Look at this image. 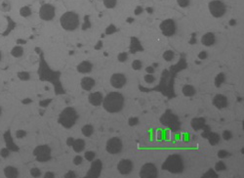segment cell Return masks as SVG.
Instances as JSON below:
<instances>
[{"mask_svg": "<svg viewBox=\"0 0 244 178\" xmlns=\"http://www.w3.org/2000/svg\"><path fill=\"white\" fill-rule=\"evenodd\" d=\"M0 9H1L2 11H4V12L9 11V10H10V5H9V3H7L6 1L2 2L1 5H0Z\"/></svg>", "mask_w": 244, "mask_h": 178, "instance_id": "b9f144b4", "label": "cell"}, {"mask_svg": "<svg viewBox=\"0 0 244 178\" xmlns=\"http://www.w3.org/2000/svg\"><path fill=\"white\" fill-rule=\"evenodd\" d=\"M122 141L118 137L110 138L107 142V145H105V149H107V153H109L112 155H116L118 153H120L122 151Z\"/></svg>", "mask_w": 244, "mask_h": 178, "instance_id": "ba28073f", "label": "cell"}, {"mask_svg": "<svg viewBox=\"0 0 244 178\" xmlns=\"http://www.w3.org/2000/svg\"><path fill=\"white\" fill-rule=\"evenodd\" d=\"M157 167L153 164H146L140 170V177L142 178H155L157 177Z\"/></svg>", "mask_w": 244, "mask_h": 178, "instance_id": "30bf717a", "label": "cell"}, {"mask_svg": "<svg viewBox=\"0 0 244 178\" xmlns=\"http://www.w3.org/2000/svg\"><path fill=\"white\" fill-rule=\"evenodd\" d=\"M138 122H139V120H138L137 118H131L129 120V125L130 126H134V125H136V124H138Z\"/></svg>", "mask_w": 244, "mask_h": 178, "instance_id": "f6af8a7d", "label": "cell"}, {"mask_svg": "<svg viewBox=\"0 0 244 178\" xmlns=\"http://www.w3.org/2000/svg\"><path fill=\"white\" fill-rule=\"evenodd\" d=\"M26 132L23 129H19L18 131L16 132V137L18 138V139H23L24 137H26Z\"/></svg>", "mask_w": 244, "mask_h": 178, "instance_id": "f35d334b", "label": "cell"}, {"mask_svg": "<svg viewBox=\"0 0 244 178\" xmlns=\"http://www.w3.org/2000/svg\"><path fill=\"white\" fill-rule=\"evenodd\" d=\"M73 138H71V137H70V138H68V140H66V144H68V146H70V147H71V145H72V143H73Z\"/></svg>", "mask_w": 244, "mask_h": 178, "instance_id": "f907efd6", "label": "cell"}, {"mask_svg": "<svg viewBox=\"0 0 244 178\" xmlns=\"http://www.w3.org/2000/svg\"><path fill=\"white\" fill-rule=\"evenodd\" d=\"M65 177L66 178H74V177H76V174H75V172L74 171H68V172H66V173L65 174Z\"/></svg>", "mask_w": 244, "mask_h": 178, "instance_id": "bcb514c9", "label": "cell"}, {"mask_svg": "<svg viewBox=\"0 0 244 178\" xmlns=\"http://www.w3.org/2000/svg\"><path fill=\"white\" fill-rule=\"evenodd\" d=\"M144 79H145V81H146L147 83H152V82H154L155 77H154V75H152V73H147V75H145Z\"/></svg>", "mask_w": 244, "mask_h": 178, "instance_id": "e575fe53", "label": "cell"}, {"mask_svg": "<svg viewBox=\"0 0 244 178\" xmlns=\"http://www.w3.org/2000/svg\"><path fill=\"white\" fill-rule=\"evenodd\" d=\"M18 77L21 80L26 81L30 78V75H29V73H28V71H20V73H18Z\"/></svg>", "mask_w": 244, "mask_h": 178, "instance_id": "f546056e", "label": "cell"}, {"mask_svg": "<svg viewBox=\"0 0 244 178\" xmlns=\"http://www.w3.org/2000/svg\"><path fill=\"white\" fill-rule=\"evenodd\" d=\"M146 71L147 73H152V75H153V73H154V69L152 68V67H147V68L146 69Z\"/></svg>", "mask_w": 244, "mask_h": 178, "instance_id": "681fc988", "label": "cell"}, {"mask_svg": "<svg viewBox=\"0 0 244 178\" xmlns=\"http://www.w3.org/2000/svg\"><path fill=\"white\" fill-rule=\"evenodd\" d=\"M84 157H85V159L88 160V162H92V160H94V159H95L96 154L94 152H93V151H88V152L85 153Z\"/></svg>", "mask_w": 244, "mask_h": 178, "instance_id": "1f68e13d", "label": "cell"}, {"mask_svg": "<svg viewBox=\"0 0 244 178\" xmlns=\"http://www.w3.org/2000/svg\"><path fill=\"white\" fill-rule=\"evenodd\" d=\"M103 5H105V8L112 9L116 6L117 0H103Z\"/></svg>", "mask_w": 244, "mask_h": 178, "instance_id": "4316f807", "label": "cell"}, {"mask_svg": "<svg viewBox=\"0 0 244 178\" xmlns=\"http://www.w3.org/2000/svg\"><path fill=\"white\" fill-rule=\"evenodd\" d=\"M31 13H32V12H31V9L29 8L28 6H24L20 9V15H21L22 17H24V18L29 17L31 15Z\"/></svg>", "mask_w": 244, "mask_h": 178, "instance_id": "d4e9b609", "label": "cell"}, {"mask_svg": "<svg viewBox=\"0 0 244 178\" xmlns=\"http://www.w3.org/2000/svg\"><path fill=\"white\" fill-rule=\"evenodd\" d=\"M102 105L108 113H118L122 110L124 106V97L119 92H110L103 98Z\"/></svg>", "mask_w": 244, "mask_h": 178, "instance_id": "6da1fadb", "label": "cell"}, {"mask_svg": "<svg viewBox=\"0 0 244 178\" xmlns=\"http://www.w3.org/2000/svg\"><path fill=\"white\" fill-rule=\"evenodd\" d=\"M225 79H226L225 75H224V73H219L215 78V85L217 87H220V86L224 83Z\"/></svg>", "mask_w": 244, "mask_h": 178, "instance_id": "484cf974", "label": "cell"}, {"mask_svg": "<svg viewBox=\"0 0 244 178\" xmlns=\"http://www.w3.org/2000/svg\"><path fill=\"white\" fill-rule=\"evenodd\" d=\"M82 162H83V158L81 157V156H75L74 157V159H73V164H74L75 165H79V164H82Z\"/></svg>", "mask_w": 244, "mask_h": 178, "instance_id": "60d3db41", "label": "cell"}, {"mask_svg": "<svg viewBox=\"0 0 244 178\" xmlns=\"http://www.w3.org/2000/svg\"><path fill=\"white\" fill-rule=\"evenodd\" d=\"M117 170L122 175H127L131 173V171L133 170V162L130 160L123 159L118 162Z\"/></svg>", "mask_w": 244, "mask_h": 178, "instance_id": "7c38bea8", "label": "cell"}, {"mask_svg": "<svg viewBox=\"0 0 244 178\" xmlns=\"http://www.w3.org/2000/svg\"><path fill=\"white\" fill-rule=\"evenodd\" d=\"M159 29H160V31H161V33H163V35L165 36H172V35H174L177 31L176 23H175V21L172 19L164 20V21L160 24Z\"/></svg>", "mask_w": 244, "mask_h": 178, "instance_id": "52a82bcc", "label": "cell"}, {"mask_svg": "<svg viewBox=\"0 0 244 178\" xmlns=\"http://www.w3.org/2000/svg\"><path fill=\"white\" fill-rule=\"evenodd\" d=\"M203 177H218V175L214 172L213 169H210L208 172H206V173L203 175Z\"/></svg>", "mask_w": 244, "mask_h": 178, "instance_id": "ee69618b", "label": "cell"}, {"mask_svg": "<svg viewBox=\"0 0 244 178\" xmlns=\"http://www.w3.org/2000/svg\"><path fill=\"white\" fill-rule=\"evenodd\" d=\"M4 175L8 178H16L19 176V170L14 166H6L4 168Z\"/></svg>", "mask_w": 244, "mask_h": 178, "instance_id": "ffe728a7", "label": "cell"}, {"mask_svg": "<svg viewBox=\"0 0 244 178\" xmlns=\"http://www.w3.org/2000/svg\"><path fill=\"white\" fill-rule=\"evenodd\" d=\"M128 58V54L126 53V52H121V53L118 54L117 56V59L119 62H121V63H124V62H126Z\"/></svg>", "mask_w": 244, "mask_h": 178, "instance_id": "836d02e7", "label": "cell"}, {"mask_svg": "<svg viewBox=\"0 0 244 178\" xmlns=\"http://www.w3.org/2000/svg\"><path fill=\"white\" fill-rule=\"evenodd\" d=\"M93 70V65L89 61H83L77 66V71L80 73H89Z\"/></svg>", "mask_w": 244, "mask_h": 178, "instance_id": "ac0fdd59", "label": "cell"}, {"mask_svg": "<svg viewBox=\"0 0 244 178\" xmlns=\"http://www.w3.org/2000/svg\"><path fill=\"white\" fill-rule=\"evenodd\" d=\"M80 84H81L82 89H84L85 91H90V90H92L93 87L95 86L96 81L94 78L89 77V76H85V77H83L82 79H81Z\"/></svg>", "mask_w": 244, "mask_h": 178, "instance_id": "2e32d148", "label": "cell"}, {"mask_svg": "<svg viewBox=\"0 0 244 178\" xmlns=\"http://www.w3.org/2000/svg\"><path fill=\"white\" fill-rule=\"evenodd\" d=\"M1 113H2V109H1V107H0V115H1Z\"/></svg>", "mask_w": 244, "mask_h": 178, "instance_id": "f5cc1de1", "label": "cell"}, {"mask_svg": "<svg viewBox=\"0 0 244 178\" xmlns=\"http://www.w3.org/2000/svg\"><path fill=\"white\" fill-rule=\"evenodd\" d=\"M213 105L215 106L217 109L222 110V109H225L228 106V98L225 95H222V94H218L215 97L213 98Z\"/></svg>", "mask_w": 244, "mask_h": 178, "instance_id": "5bb4252c", "label": "cell"}, {"mask_svg": "<svg viewBox=\"0 0 244 178\" xmlns=\"http://www.w3.org/2000/svg\"><path fill=\"white\" fill-rule=\"evenodd\" d=\"M204 124H205L204 118H193V120H191V126H193V129H195V130L201 129V128L204 126Z\"/></svg>", "mask_w": 244, "mask_h": 178, "instance_id": "44dd1931", "label": "cell"}, {"mask_svg": "<svg viewBox=\"0 0 244 178\" xmlns=\"http://www.w3.org/2000/svg\"><path fill=\"white\" fill-rule=\"evenodd\" d=\"M103 100V96L101 92H93L91 93L88 97V101L91 105L95 106V107H98V106L102 105Z\"/></svg>", "mask_w": 244, "mask_h": 178, "instance_id": "9a60e30c", "label": "cell"}, {"mask_svg": "<svg viewBox=\"0 0 244 178\" xmlns=\"http://www.w3.org/2000/svg\"><path fill=\"white\" fill-rule=\"evenodd\" d=\"M226 169V164H224V162H217L216 165H215V170H216V171H225Z\"/></svg>", "mask_w": 244, "mask_h": 178, "instance_id": "d6a6232c", "label": "cell"}, {"mask_svg": "<svg viewBox=\"0 0 244 178\" xmlns=\"http://www.w3.org/2000/svg\"><path fill=\"white\" fill-rule=\"evenodd\" d=\"M162 168L171 173H181L184 170V160L179 155H172L164 162Z\"/></svg>", "mask_w": 244, "mask_h": 178, "instance_id": "7a4b0ae2", "label": "cell"}, {"mask_svg": "<svg viewBox=\"0 0 244 178\" xmlns=\"http://www.w3.org/2000/svg\"><path fill=\"white\" fill-rule=\"evenodd\" d=\"M11 54H12V56L15 57V58H20V57H22L24 54V48L20 45L15 46L14 48L12 49Z\"/></svg>", "mask_w": 244, "mask_h": 178, "instance_id": "603a6c76", "label": "cell"}, {"mask_svg": "<svg viewBox=\"0 0 244 178\" xmlns=\"http://www.w3.org/2000/svg\"><path fill=\"white\" fill-rule=\"evenodd\" d=\"M73 151L75 153H81L85 149V141L83 139H75L73 140V143L71 145Z\"/></svg>", "mask_w": 244, "mask_h": 178, "instance_id": "d6986e66", "label": "cell"}, {"mask_svg": "<svg viewBox=\"0 0 244 178\" xmlns=\"http://www.w3.org/2000/svg\"><path fill=\"white\" fill-rule=\"evenodd\" d=\"M33 156L39 162H46L51 159V149L48 145H39L33 150Z\"/></svg>", "mask_w": 244, "mask_h": 178, "instance_id": "5b68a950", "label": "cell"}, {"mask_svg": "<svg viewBox=\"0 0 244 178\" xmlns=\"http://www.w3.org/2000/svg\"><path fill=\"white\" fill-rule=\"evenodd\" d=\"M209 11L214 18H221L226 14V7L220 0H213L209 3Z\"/></svg>", "mask_w": 244, "mask_h": 178, "instance_id": "8992f818", "label": "cell"}, {"mask_svg": "<svg viewBox=\"0 0 244 178\" xmlns=\"http://www.w3.org/2000/svg\"><path fill=\"white\" fill-rule=\"evenodd\" d=\"M223 139L226 140V141H228L230 140L231 138H233V133H231L230 130H225V131L223 132Z\"/></svg>", "mask_w": 244, "mask_h": 178, "instance_id": "8d00e7d4", "label": "cell"}, {"mask_svg": "<svg viewBox=\"0 0 244 178\" xmlns=\"http://www.w3.org/2000/svg\"><path fill=\"white\" fill-rule=\"evenodd\" d=\"M208 139H209V141H210V143L212 145H215L219 142V141H220V136L217 134V133H211Z\"/></svg>", "mask_w": 244, "mask_h": 178, "instance_id": "f1b7e54d", "label": "cell"}, {"mask_svg": "<svg viewBox=\"0 0 244 178\" xmlns=\"http://www.w3.org/2000/svg\"><path fill=\"white\" fill-rule=\"evenodd\" d=\"M143 67V63L140 60H134L132 63V68L135 71H140Z\"/></svg>", "mask_w": 244, "mask_h": 178, "instance_id": "4dcf8cb0", "label": "cell"}, {"mask_svg": "<svg viewBox=\"0 0 244 178\" xmlns=\"http://www.w3.org/2000/svg\"><path fill=\"white\" fill-rule=\"evenodd\" d=\"M61 26L65 31H75L79 26V17L75 12H66L65 14L62 15L60 19Z\"/></svg>", "mask_w": 244, "mask_h": 178, "instance_id": "3957f363", "label": "cell"}, {"mask_svg": "<svg viewBox=\"0 0 244 178\" xmlns=\"http://www.w3.org/2000/svg\"><path fill=\"white\" fill-rule=\"evenodd\" d=\"M9 149L8 148H3V149H1V151H0V156H1L2 158H8L9 157Z\"/></svg>", "mask_w": 244, "mask_h": 178, "instance_id": "ab89813d", "label": "cell"}, {"mask_svg": "<svg viewBox=\"0 0 244 178\" xmlns=\"http://www.w3.org/2000/svg\"><path fill=\"white\" fill-rule=\"evenodd\" d=\"M182 92H183L184 95L187 96V97H191V96H193L194 94L196 93V90L193 85L188 84V85L184 86L183 89H182Z\"/></svg>", "mask_w": 244, "mask_h": 178, "instance_id": "7402d4cb", "label": "cell"}, {"mask_svg": "<svg viewBox=\"0 0 244 178\" xmlns=\"http://www.w3.org/2000/svg\"><path fill=\"white\" fill-rule=\"evenodd\" d=\"M207 56H208V55H207V53H206L205 51H202L201 53L198 54V58L201 59V60H203V59H206Z\"/></svg>", "mask_w": 244, "mask_h": 178, "instance_id": "7dc6e473", "label": "cell"}, {"mask_svg": "<svg viewBox=\"0 0 244 178\" xmlns=\"http://www.w3.org/2000/svg\"><path fill=\"white\" fill-rule=\"evenodd\" d=\"M174 56H175V53H174L173 51H172V50H167V51L164 52V54H163V59H164L165 61L170 62V61L173 60Z\"/></svg>", "mask_w": 244, "mask_h": 178, "instance_id": "83f0119b", "label": "cell"}, {"mask_svg": "<svg viewBox=\"0 0 244 178\" xmlns=\"http://www.w3.org/2000/svg\"><path fill=\"white\" fill-rule=\"evenodd\" d=\"M39 17L43 21H51L55 17V7L51 4H44L39 9Z\"/></svg>", "mask_w": 244, "mask_h": 178, "instance_id": "9c48e42d", "label": "cell"}, {"mask_svg": "<svg viewBox=\"0 0 244 178\" xmlns=\"http://www.w3.org/2000/svg\"><path fill=\"white\" fill-rule=\"evenodd\" d=\"M228 153L226 152V151H225V150H222V151H219V153H218V157L220 158V159H224V158H226V157H228Z\"/></svg>", "mask_w": 244, "mask_h": 178, "instance_id": "7bdbcfd3", "label": "cell"}, {"mask_svg": "<svg viewBox=\"0 0 244 178\" xmlns=\"http://www.w3.org/2000/svg\"><path fill=\"white\" fill-rule=\"evenodd\" d=\"M78 115L75 109L68 107L64 109L60 113V115H59V123L61 125H63L65 128H70L75 124Z\"/></svg>", "mask_w": 244, "mask_h": 178, "instance_id": "277c9868", "label": "cell"}, {"mask_svg": "<svg viewBox=\"0 0 244 178\" xmlns=\"http://www.w3.org/2000/svg\"><path fill=\"white\" fill-rule=\"evenodd\" d=\"M216 42V36L214 33H207L203 34V36L201 37V43L204 46H212L214 45Z\"/></svg>", "mask_w": 244, "mask_h": 178, "instance_id": "e0dca14e", "label": "cell"}, {"mask_svg": "<svg viewBox=\"0 0 244 178\" xmlns=\"http://www.w3.org/2000/svg\"><path fill=\"white\" fill-rule=\"evenodd\" d=\"M126 82H127L126 76L123 75V73H113V75L110 76V84H112V87H114L116 89L122 88L123 86L126 84Z\"/></svg>", "mask_w": 244, "mask_h": 178, "instance_id": "8fae6325", "label": "cell"}, {"mask_svg": "<svg viewBox=\"0 0 244 178\" xmlns=\"http://www.w3.org/2000/svg\"><path fill=\"white\" fill-rule=\"evenodd\" d=\"M44 177H45V178H53V177H55V174H54L53 172H51V171H48V172H46V173L44 174Z\"/></svg>", "mask_w": 244, "mask_h": 178, "instance_id": "c3c4849f", "label": "cell"}, {"mask_svg": "<svg viewBox=\"0 0 244 178\" xmlns=\"http://www.w3.org/2000/svg\"><path fill=\"white\" fill-rule=\"evenodd\" d=\"M1 58H2V55H1V52H0V61H1Z\"/></svg>", "mask_w": 244, "mask_h": 178, "instance_id": "db71d44e", "label": "cell"}, {"mask_svg": "<svg viewBox=\"0 0 244 178\" xmlns=\"http://www.w3.org/2000/svg\"><path fill=\"white\" fill-rule=\"evenodd\" d=\"M18 43H19V44H23V43H26V41H24V40H20V39H19V40H18Z\"/></svg>", "mask_w": 244, "mask_h": 178, "instance_id": "816d5d0a", "label": "cell"}, {"mask_svg": "<svg viewBox=\"0 0 244 178\" xmlns=\"http://www.w3.org/2000/svg\"><path fill=\"white\" fill-rule=\"evenodd\" d=\"M81 131H82V134L84 135L85 137H90V136L93 134V132H94V127L91 124H86L82 127Z\"/></svg>", "mask_w": 244, "mask_h": 178, "instance_id": "cb8c5ba5", "label": "cell"}, {"mask_svg": "<svg viewBox=\"0 0 244 178\" xmlns=\"http://www.w3.org/2000/svg\"><path fill=\"white\" fill-rule=\"evenodd\" d=\"M101 171H102V162H101L100 160H97L95 162H93L92 165H91V168L88 171L86 177H92V178L99 177L101 174Z\"/></svg>", "mask_w": 244, "mask_h": 178, "instance_id": "4fadbf2b", "label": "cell"}, {"mask_svg": "<svg viewBox=\"0 0 244 178\" xmlns=\"http://www.w3.org/2000/svg\"><path fill=\"white\" fill-rule=\"evenodd\" d=\"M177 3L182 8H186L189 5V0H177Z\"/></svg>", "mask_w": 244, "mask_h": 178, "instance_id": "74e56055", "label": "cell"}, {"mask_svg": "<svg viewBox=\"0 0 244 178\" xmlns=\"http://www.w3.org/2000/svg\"><path fill=\"white\" fill-rule=\"evenodd\" d=\"M30 175L32 177H39L41 175L40 169L37 168V167H33V168H31L30 169Z\"/></svg>", "mask_w": 244, "mask_h": 178, "instance_id": "d590c367", "label": "cell"}]
</instances>
